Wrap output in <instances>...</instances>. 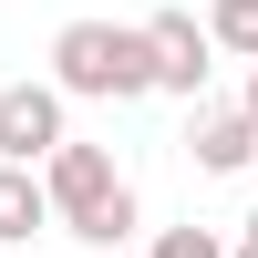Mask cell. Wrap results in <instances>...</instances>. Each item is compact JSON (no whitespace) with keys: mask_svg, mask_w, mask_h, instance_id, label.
Instances as JSON below:
<instances>
[{"mask_svg":"<svg viewBox=\"0 0 258 258\" xmlns=\"http://www.w3.org/2000/svg\"><path fill=\"white\" fill-rule=\"evenodd\" d=\"M31 176H41L52 227H62V238H83L93 258H114L124 238H135V186L114 176V155H103V145H73V135H62L52 155L31 165Z\"/></svg>","mask_w":258,"mask_h":258,"instance_id":"6da1fadb","label":"cell"},{"mask_svg":"<svg viewBox=\"0 0 258 258\" xmlns=\"http://www.w3.org/2000/svg\"><path fill=\"white\" fill-rule=\"evenodd\" d=\"M52 93L62 103H145L155 93L145 31H124V21H62L52 31Z\"/></svg>","mask_w":258,"mask_h":258,"instance_id":"7a4b0ae2","label":"cell"},{"mask_svg":"<svg viewBox=\"0 0 258 258\" xmlns=\"http://www.w3.org/2000/svg\"><path fill=\"white\" fill-rule=\"evenodd\" d=\"M135 31H145V62H155V93L207 103V73H217V52H207L197 11H155V21H135Z\"/></svg>","mask_w":258,"mask_h":258,"instance_id":"3957f363","label":"cell"},{"mask_svg":"<svg viewBox=\"0 0 258 258\" xmlns=\"http://www.w3.org/2000/svg\"><path fill=\"white\" fill-rule=\"evenodd\" d=\"M52 145H62V93L52 83H0V165L31 176Z\"/></svg>","mask_w":258,"mask_h":258,"instance_id":"277c9868","label":"cell"},{"mask_svg":"<svg viewBox=\"0 0 258 258\" xmlns=\"http://www.w3.org/2000/svg\"><path fill=\"white\" fill-rule=\"evenodd\" d=\"M186 155H197L207 176H248V165H258V135H248V114H238V103H197Z\"/></svg>","mask_w":258,"mask_h":258,"instance_id":"5b68a950","label":"cell"},{"mask_svg":"<svg viewBox=\"0 0 258 258\" xmlns=\"http://www.w3.org/2000/svg\"><path fill=\"white\" fill-rule=\"evenodd\" d=\"M41 227H52V207H41V176L0 165V248H31Z\"/></svg>","mask_w":258,"mask_h":258,"instance_id":"8992f818","label":"cell"},{"mask_svg":"<svg viewBox=\"0 0 258 258\" xmlns=\"http://www.w3.org/2000/svg\"><path fill=\"white\" fill-rule=\"evenodd\" d=\"M207 52H238V62H258V0H207Z\"/></svg>","mask_w":258,"mask_h":258,"instance_id":"52a82bcc","label":"cell"},{"mask_svg":"<svg viewBox=\"0 0 258 258\" xmlns=\"http://www.w3.org/2000/svg\"><path fill=\"white\" fill-rule=\"evenodd\" d=\"M145 258H227V238H217V227H155Z\"/></svg>","mask_w":258,"mask_h":258,"instance_id":"ba28073f","label":"cell"},{"mask_svg":"<svg viewBox=\"0 0 258 258\" xmlns=\"http://www.w3.org/2000/svg\"><path fill=\"white\" fill-rule=\"evenodd\" d=\"M238 114H248V135H258V62H248V93H238Z\"/></svg>","mask_w":258,"mask_h":258,"instance_id":"9c48e42d","label":"cell"},{"mask_svg":"<svg viewBox=\"0 0 258 258\" xmlns=\"http://www.w3.org/2000/svg\"><path fill=\"white\" fill-rule=\"evenodd\" d=\"M238 258H258V207H248V217H238Z\"/></svg>","mask_w":258,"mask_h":258,"instance_id":"30bf717a","label":"cell"},{"mask_svg":"<svg viewBox=\"0 0 258 258\" xmlns=\"http://www.w3.org/2000/svg\"><path fill=\"white\" fill-rule=\"evenodd\" d=\"M227 258H238V248H227Z\"/></svg>","mask_w":258,"mask_h":258,"instance_id":"8fae6325","label":"cell"}]
</instances>
